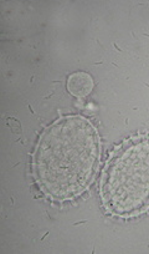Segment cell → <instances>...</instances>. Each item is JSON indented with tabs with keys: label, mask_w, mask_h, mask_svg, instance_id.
I'll return each instance as SVG.
<instances>
[{
	"label": "cell",
	"mask_w": 149,
	"mask_h": 254,
	"mask_svg": "<svg viewBox=\"0 0 149 254\" xmlns=\"http://www.w3.org/2000/svg\"><path fill=\"white\" fill-rule=\"evenodd\" d=\"M101 198L109 214L133 218L149 209V135H137L117 146L106 163Z\"/></svg>",
	"instance_id": "2"
},
{
	"label": "cell",
	"mask_w": 149,
	"mask_h": 254,
	"mask_svg": "<svg viewBox=\"0 0 149 254\" xmlns=\"http://www.w3.org/2000/svg\"><path fill=\"white\" fill-rule=\"evenodd\" d=\"M92 87H94V81L86 72H75L68 77L67 89L73 96H86L92 91Z\"/></svg>",
	"instance_id": "3"
},
{
	"label": "cell",
	"mask_w": 149,
	"mask_h": 254,
	"mask_svg": "<svg viewBox=\"0 0 149 254\" xmlns=\"http://www.w3.org/2000/svg\"><path fill=\"white\" fill-rule=\"evenodd\" d=\"M101 140L95 125L79 115L46 127L33 155V173L52 201L76 198L91 185L99 165Z\"/></svg>",
	"instance_id": "1"
}]
</instances>
